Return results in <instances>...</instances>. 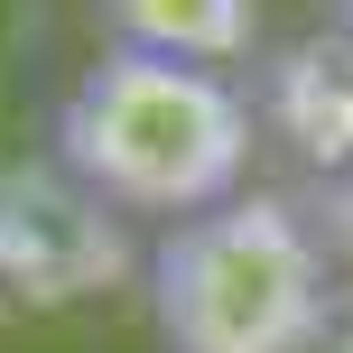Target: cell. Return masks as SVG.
Instances as JSON below:
<instances>
[{
	"label": "cell",
	"instance_id": "obj_5",
	"mask_svg": "<svg viewBox=\"0 0 353 353\" xmlns=\"http://www.w3.org/2000/svg\"><path fill=\"white\" fill-rule=\"evenodd\" d=\"M335 28H344V37H353V0H335Z\"/></svg>",
	"mask_w": 353,
	"mask_h": 353
},
{
	"label": "cell",
	"instance_id": "obj_3",
	"mask_svg": "<svg viewBox=\"0 0 353 353\" xmlns=\"http://www.w3.org/2000/svg\"><path fill=\"white\" fill-rule=\"evenodd\" d=\"M0 251H10V288L28 307H65L84 288H112L130 270L121 214L93 186H74L56 159L10 168V205H0Z\"/></svg>",
	"mask_w": 353,
	"mask_h": 353
},
{
	"label": "cell",
	"instance_id": "obj_1",
	"mask_svg": "<svg viewBox=\"0 0 353 353\" xmlns=\"http://www.w3.org/2000/svg\"><path fill=\"white\" fill-rule=\"evenodd\" d=\"M251 149H261V121L223 65H176L130 47H103L47 121V159L140 223H186L232 205Z\"/></svg>",
	"mask_w": 353,
	"mask_h": 353
},
{
	"label": "cell",
	"instance_id": "obj_2",
	"mask_svg": "<svg viewBox=\"0 0 353 353\" xmlns=\"http://www.w3.org/2000/svg\"><path fill=\"white\" fill-rule=\"evenodd\" d=\"M325 307V242L298 195H232L149 242V325L168 353H307Z\"/></svg>",
	"mask_w": 353,
	"mask_h": 353
},
{
	"label": "cell",
	"instance_id": "obj_4",
	"mask_svg": "<svg viewBox=\"0 0 353 353\" xmlns=\"http://www.w3.org/2000/svg\"><path fill=\"white\" fill-rule=\"evenodd\" d=\"M103 47L176 56V65H242L261 47V0H93Z\"/></svg>",
	"mask_w": 353,
	"mask_h": 353
}]
</instances>
